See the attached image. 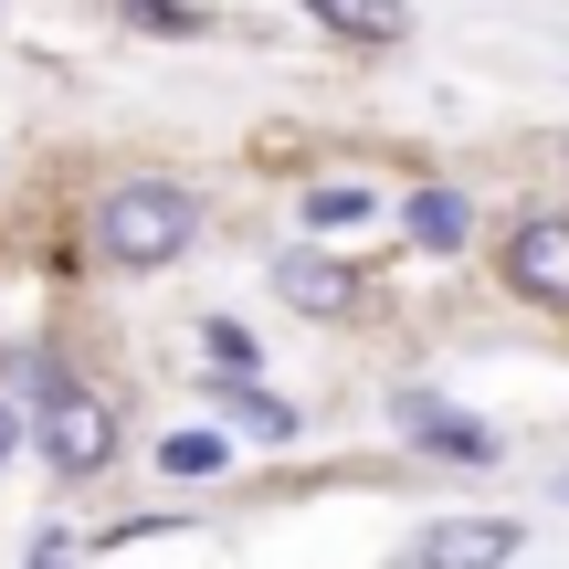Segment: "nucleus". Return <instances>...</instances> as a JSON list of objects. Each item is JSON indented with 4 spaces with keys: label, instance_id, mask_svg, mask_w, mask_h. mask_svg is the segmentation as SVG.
<instances>
[{
    "label": "nucleus",
    "instance_id": "nucleus-3",
    "mask_svg": "<svg viewBox=\"0 0 569 569\" xmlns=\"http://www.w3.org/2000/svg\"><path fill=\"white\" fill-rule=\"evenodd\" d=\"M401 432L432 453V465H507V443H496V422H475V411H453V401H432V390H401Z\"/></svg>",
    "mask_w": 569,
    "mask_h": 569
},
{
    "label": "nucleus",
    "instance_id": "nucleus-7",
    "mask_svg": "<svg viewBox=\"0 0 569 569\" xmlns=\"http://www.w3.org/2000/svg\"><path fill=\"white\" fill-rule=\"evenodd\" d=\"M296 11H306V21H327L338 42H401V32H411L401 0H296Z\"/></svg>",
    "mask_w": 569,
    "mask_h": 569
},
{
    "label": "nucleus",
    "instance_id": "nucleus-15",
    "mask_svg": "<svg viewBox=\"0 0 569 569\" xmlns=\"http://www.w3.org/2000/svg\"><path fill=\"white\" fill-rule=\"evenodd\" d=\"M32 569H63V559H32Z\"/></svg>",
    "mask_w": 569,
    "mask_h": 569
},
{
    "label": "nucleus",
    "instance_id": "nucleus-9",
    "mask_svg": "<svg viewBox=\"0 0 569 569\" xmlns=\"http://www.w3.org/2000/svg\"><path fill=\"white\" fill-rule=\"evenodd\" d=\"M159 465L169 475H222L232 465V432L222 422H190V432H169V443H159Z\"/></svg>",
    "mask_w": 569,
    "mask_h": 569
},
{
    "label": "nucleus",
    "instance_id": "nucleus-8",
    "mask_svg": "<svg viewBox=\"0 0 569 569\" xmlns=\"http://www.w3.org/2000/svg\"><path fill=\"white\" fill-rule=\"evenodd\" d=\"M401 222H411V243H422V253H465L475 211L453 201V190H411V201H401Z\"/></svg>",
    "mask_w": 569,
    "mask_h": 569
},
{
    "label": "nucleus",
    "instance_id": "nucleus-5",
    "mask_svg": "<svg viewBox=\"0 0 569 569\" xmlns=\"http://www.w3.org/2000/svg\"><path fill=\"white\" fill-rule=\"evenodd\" d=\"M264 284H274L284 306H306V317H348V306H359V274H348L338 253H296V243L274 253V274H264Z\"/></svg>",
    "mask_w": 569,
    "mask_h": 569
},
{
    "label": "nucleus",
    "instance_id": "nucleus-12",
    "mask_svg": "<svg viewBox=\"0 0 569 569\" xmlns=\"http://www.w3.org/2000/svg\"><path fill=\"white\" fill-rule=\"evenodd\" d=\"M0 380H11L21 401H42V390H53V380H74V369H63L53 348H11V359H0Z\"/></svg>",
    "mask_w": 569,
    "mask_h": 569
},
{
    "label": "nucleus",
    "instance_id": "nucleus-10",
    "mask_svg": "<svg viewBox=\"0 0 569 569\" xmlns=\"http://www.w3.org/2000/svg\"><path fill=\"white\" fill-rule=\"evenodd\" d=\"M306 222H317V232H348V222H380V190H359V180H327V190H306Z\"/></svg>",
    "mask_w": 569,
    "mask_h": 569
},
{
    "label": "nucleus",
    "instance_id": "nucleus-13",
    "mask_svg": "<svg viewBox=\"0 0 569 569\" xmlns=\"http://www.w3.org/2000/svg\"><path fill=\"white\" fill-rule=\"evenodd\" d=\"M201 348H211V369H222V380H253V369H264V359H253V338H243L232 317H211V327H201Z\"/></svg>",
    "mask_w": 569,
    "mask_h": 569
},
{
    "label": "nucleus",
    "instance_id": "nucleus-2",
    "mask_svg": "<svg viewBox=\"0 0 569 569\" xmlns=\"http://www.w3.org/2000/svg\"><path fill=\"white\" fill-rule=\"evenodd\" d=\"M32 443H42V465H53L63 486H84V475L117 465V401L84 390V380H53L32 401Z\"/></svg>",
    "mask_w": 569,
    "mask_h": 569
},
{
    "label": "nucleus",
    "instance_id": "nucleus-14",
    "mask_svg": "<svg viewBox=\"0 0 569 569\" xmlns=\"http://www.w3.org/2000/svg\"><path fill=\"white\" fill-rule=\"evenodd\" d=\"M11 453H21V411L0 401V465H11Z\"/></svg>",
    "mask_w": 569,
    "mask_h": 569
},
{
    "label": "nucleus",
    "instance_id": "nucleus-16",
    "mask_svg": "<svg viewBox=\"0 0 569 569\" xmlns=\"http://www.w3.org/2000/svg\"><path fill=\"white\" fill-rule=\"evenodd\" d=\"M559 496H569V475H559Z\"/></svg>",
    "mask_w": 569,
    "mask_h": 569
},
{
    "label": "nucleus",
    "instance_id": "nucleus-11",
    "mask_svg": "<svg viewBox=\"0 0 569 569\" xmlns=\"http://www.w3.org/2000/svg\"><path fill=\"white\" fill-rule=\"evenodd\" d=\"M117 21H127V32H159V42H190V32H211V21L190 11V0H117Z\"/></svg>",
    "mask_w": 569,
    "mask_h": 569
},
{
    "label": "nucleus",
    "instance_id": "nucleus-4",
    "mask_svg": "<svg viewBox=\"0 0 569 569\" xmlns=\"http://www.w3.org/2000/svg\"><path fill=\"white\" fill-rule=\"evenodd\" d=\"M507 284H517L528 306H569V211L507 232Z\"/></svg>",
    "mask_w": 569,
    "mask_h": 569
},
{
    "label": "nucleus",
    "instance_id": "nucleus-1",
    "mask_svg": "<svg viewBox=\"0 0 569 569\" xmlns=\"http://www.w3.org/2000/svg\"><path fill=\"white\" fill-rule=\"evenodd\" d=\"M190 232H201V190H180V180H117L96 201V253L127 264V274L190 253Z\"/></svg>",
    "mask_w": 569,
    "mask_h": 569
},
{
    "label": "nucleus",
    "instance_id": "nucleus-6",
    "mask_svg": "<svg viewBox=\"0 0 569 569\" xmlns=\"http://www.w3.org/2000/svg\"><path fill=\"white\" fill-rule=\"evenodd\" d=\"M517 549H528V528H517V517H465V528H432L422 549V569H507Z\"/></svg>",
    "mask_w": 569,
    "mask_h": 569
}]
</instances>
